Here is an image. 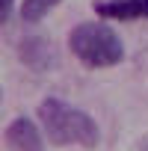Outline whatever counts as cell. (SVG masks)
Wrapping results in <instances>:
<instances>
[{
    "instance_id": "1",
    "label": "cell",
    "mask_w": 148,
    "mask_h": 151,
    "mask_svg": "<svg viewBox=\"0 0 148 151\" xmlns=\"http://www.w3.org/2000/svg\"><path fill=\"white\" fill-rule=\"evenodd\" d=\"M39 122H42L50 145H59V148H65V145L95 148L101 139V130L89 113L71 107L59 98H45L39 104Z\"/></svg>"
},
{
    "instance_id": "2",
    "label": "cell",
    "mask_w": 148,
    "mask_h": 151,
    "mask_svg": "<svg viewBox=\"0 0 148 151\" xmlns=\"http://www.w3.org/2000/svg\"><path fill=\"white\" fill-rule=\"evenodd\" d=\"M68 47L86 68H113L124 59V45L119 33L95 21H83L74 27L68 36Z\"/></svg>"
},
{
    "instance_id": "3",
    "label": "cell",
    "mask_w": 148,
    "mask_h": 151,
    "mask_svg": "<svg viewBox=\"0 0 148 151\" xmlns=\"http://www.w3.org/2000/svg\"><path fill=\"white\" fill-rule=\"evenodd\" d=\"M6 142L12 151H45V142H42V133L39 127L30 122V119H15L9 127H6Z\"/></svg>"
},
{
    "instance_id": "4",
    "label": "cell",
    "mask_w": 148,
    "mask_h": 151,
    "mask_svg": "<svg viewBox=\"0 0 148 151\" xmlns=\"http://www.w3.org/2000/svg\"><path fill=\"white\" fill-rule=\"evenodd\" d=\"M95 12L113 21H139L148 18V0H101L95 3Z\"/></svg>"
},
{
    "instance_id": "5",
    "label": "cell",
    "mask_w": 148,
    "mask_h": 151,
    "mask_svg": "<svg viewBox=\"0 0 148 151\" xmlns=\"http://www.w3.org/2000/svg\"><path fill=\"white\" fill-rule=\"evenodd\" d=\"M18 50H21V62L27 68H33V71H47L53 65V45L47 39H42V36L24 39L18 45Z\"/></svg>"
},
{
    "instance_id": "6",
    "label": "cell",
    "mask_w": 148,
    "mask_h": 151,
    "mask_svg": "<svg viewBox=\"0 0 148 151\" xmlns=\"http://www.w3.org/2000/svg\"><path fill=\"white\" fill-rule=\"evenodd\" d=\"M56 3H62V0H24V3H21V18H24L27 24H36V21H42Z\"/></svg>"
},
{
    "instance_id": "7",
    "label": "cell",
    "mask_w": 148,
    "mask_h": 151,
    "mask_svg": "<svg viewBox=\"0 0 148 151\" xmlns=\"http://www.w3.org/2000/svg\"><path fill=\"white\" fill-rule=\"evenodd\" d=\"M12 6H15V0H0V27H3L12 15Z\"/></svg>"
},
{
    "instance_id": "8",
    "label": "cell",
    "mask_w": 148,
    "mask_h": 151,
    "mask_svg": "<svg viewBox=\"0 0 148 151\" xmlns=\"http://www.w3.org/2000/svg\"><path fill=\"white\" fill-rule=\"evenodd\" d=\"M139 151H148V136H145V139L139 142Z\"/></svg>"
},
{
    "instance_id": "9",
    "label": "cell",
    "mask_w": 148,
    "mask_h": 151,
    "mask_svg": "<svg viewBox=\"0 0 148 151\" xmlns=\"http://www.w3.org/2000/svg\"><path fill=\"white\" fill-rule=\"evenodd\" d=\"M0 98H3V89H0Z\"/></svg>"
}]
</instances>
